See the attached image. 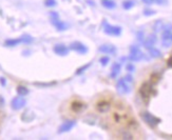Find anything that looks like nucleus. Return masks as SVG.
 Wrapping results in <instances>:
<instances>
[{"mask_svg": "<svg viewBox=\"0 0 172 140\" xmlns=\"http://www.w3.org/2000/svg\"><path fill=\"white\" fill-rule=\"evenodd\" d=\"M45 7H56L57 1H56V0H45Z\"/></svg>", "mask_w": 172, "mask_h": 140, "instance_id": "nucleus-23", "label": "nucleus"}, {"mask_svg": "<svg viewBox=\"0 0 172 140\" xmlns=\"http://www.w3.org/2000/svg\"><path fill=\"white\" fill-rule=\"evenodd\" d=\"M112 119L115 123H121L126 119V115L121 112H114L112 115Z\"/></svg>", "mask_w": 172, "mask_h": 140, "instance_id": "nucleus-17", "label": "nucleus"}, {"mask_svg": "<svg viewBox=\"0 0 172 140\" xmlns=\"http://www.w3.org/2000/svg\"><path fill=\"white\" fill-rule=\"evenodd\" d=\"M0 84L2 86H5V84H7V80H5V77H0Z\"/></svg>", "mask_w": 172, "mask_h": 140, "instance_id": "nucleus-28", "label": "nucleus"}, {"mask_svg": "<svg viewBox=\"0 0 172 140\" xmlns=\"http://www.w3.org/2000/svg\"><path fill=\"white\" fill-rule=\"evenodd\" d=\"M110 61L109 57L105 56V57H101L100 59H99V62H100V64L103 65V67H106V65L108 64V62Z\"/></svg>", "mask_w": 172, "mask_h": 140, "instance_id": "nucleus-25", "label": "nucleus"}, {"mask_svg": "<svg viewBox=\"0 0 172 140\" xmlns=\"http://www.w3.org/2000/svg\"><path fill=\"white\" fill-rule=\"evenodd\" d=\"M134 4H135V1H134V0H125L123 2V7L125 10H130L134 7Z\"/></svg>", "mask_w": 172, "mask_h": 140, "instance_id": "nucleus-21", "label": "nucleus"}, {"mask_svg": "<svg viewBox=\"0 0 172 140\" xmlns=\"http://www.w3.org/2000/svg\"><path fill=\"white\" fill-rule=\"evenodd\" d=\"M161 44L164 48H170L172 45V25L168 24L164 28L161 34Z\"/></svg>", "mask_w": 172, "mask_h": 140, "instance_id": "nucleus-2", "label": "nucleus"}, {"mask_svg": "<svg viewBox=\"0 0 172 140\" xmlns=\"http://www.w3.org/2000/svg\"><path fill=\"white\" fill-rule=\"evenodd\" d=\"M132 83H133V77L131 75H127L121 79H119L116 84V90L118 94H121V95L129 94L132 90Z\"/></svg>", "mask_w": 172, "mask_h": 140, "instance_id": "nucleus-1", "label": "nucleus"}, {"mask_svg": "<svg viewBox=\"0 0 172 140\" xmlns=\"http://www.w3.org/2000/svg\"><path fill=\"white\" fill-rule=\"evenodd\" d=\"M53 51L55 54H57L58 56H67L69 54V49L63 43H58V44H55L53 48Z\"/></svg>", "mask_w": 172, "mask_h": 140, "instance_id": "nucleus-13", "label": "nucleus"}, {"mask_svg": "<svg viewBox=\"0 0 172 140\" xmlns=\"http://www.w3.org/2000/svg\"><path fill=\"white\" fill-rule=\"evenodd\" d=\"M149 52H150V55L152 57H154V58H156V57H159L161 56V52H159L158 50H156L155 48H151L150 50H149Z\"/></svg>", "mask_w": 172, "mask_h": 140, "instance_id": "nucleus-22", "label": "nucleus"}, {"mask_svg": "<svg viewBox=\"0 0 172 140\" xmlns=\"http://www.w3.org/2000/svg\"><path fill=\"white\" fill-rule=\"evenodd\" d=\"M87 109V104L84 102L80 101V100H73L70 103V110L73 112L74 114H80Z\"/></svg>", "mask_w": 172, "mask_h": 140, "instance_id": "nucleus-7", "label": "nucleus"}, {"mask_svg": "<svg viewBox=\"0 0 172 140\" xmlns=\"http://www.w3.org/2000/svg\"><path fill=\"white\" fill-rule=\"evenodd\" d=\"M87 2H88L89 4H91V5H94V2H93L92 0H87Z\"/></svg>", "mask_w": 172, "mask_h": 140, "instance_id": "nucleus-34", "label": "nucleus"}, {"mask_svg": "<svg viewBox=\"0 0 172 140\" xmlns=\"http://www.w3.org/2000/svg\"><path fill=\"white\" fill-rule=\"evenodd\" d=\"M154 1H156V3H158V4H166L167 3V0H154Z\"/></svg>", "mask_w": 172, "mask_h": 140, "instance_id": "nucleus-32", "label": "nucleus"}, {"mask_svg": "<svg viewBox=\"0 0 172 140\" xmlns=\"http://www.w3.org/2000/svg\"><path fill=\"white\" fill-rule=\"evenodd\" d=\"M50 16H51V23L55 26L56 30L59 31V32H63V31L67 30V24L59 19L58 14L56 13V12H51Z\"/></svg>", "mask_w": 172, "mask_h": 140, "instance_id": "nucleus-3", "label": "nucleus"}, {"mask_svg": "<svg viewBox=\"0 0 172 140\" xmlns=\"http://www.w3.org/2000/svg\"><path fill=\"white\" fill-rule=\"evenodd\" d=\"M17 94L19 96H26L29 94V90H28V88H26V86H23V85H19V86H17Z\"/></svg>", "mask_w": 172, "mask_h": 140, "instance_id": "nucleus-20", "label": "nucleus"}, {"mask_svg": "<svg viewBox=\"0 0 172 140\" xmlns=\"http://www.w3.org/2000/svg\"><path fill=\"white\" fill-rule=\"evenodd\" d=\"M134 69H135V67H134V65H133V64H131V63L127 65V71H129V72H133V71H134Z\"/></svg>", "mask_w": 172, "mask_h": 140, "instance_id": "nucleus-29", "label": "nucleus"}, {"mask_svg": "<svg viewBox=\"0 0 172 140\" xmlns=\"http://www.w3.org/2000/svg\"><path fill=\"white\" fill-rule=\"evenodd\" d=\"M33 41V38L29 35H24V36H21L20 38L17 39H9L5 42V46H16L19 43H31Z\"/></svg>", "mask_w": 172, "mask_h": 140, "instance_id": "nucleus-4", "label": "nucleus"}, {"mask_svg": "<svg viewBox=\"0 0 172 140\" xmlns=\"http://www.w3.org/2000/svg\"><path fill=\"white\" fill-rule=\"evenodd\" d=\"M142 118H143V120L147 123V124L150 125V127H156V125L161 122V119L157 118V117H155L154 115H152L151 113H149V112H144V113H143Z\"/></svg>", "mask_w": 172, "mask_h": 140, "instance_id": "nucleus-5", "label": "nucleus"}, {"mask_svg": "<svg viewBox=\"0 0 172 140\" xmlns=\"http://www.w3.org/2000/svg\"><path fill=\"white\" fill-rule=\"evenodd\" d=\"M70 49L74 52L78 53V54H86L88 52V48H87L86 45L84 43L79 42V41H74V42L71 43L70 45Z\"/></svg>", "mask_w": 172, "mask_h": 140, "instance_id": "nucleus-11", "label": "nucleus"}, {"mask_svg": "<svg viewBox=\"0 0 172 140\" xmlns=\"http://www.w3.org/2000/svg\"><path fill=\"white\" fill-rule=\"evenodd\" d=\"M76 122L74 120H67L63 123V124L59 127L58 129V133L59 134H63V133H66V132H69L75 127Z\"/></svg>", "mask_w": 172, "mask_h": 140, "instance_id": "nucleus-14", "label": "nucleus"}, {"mask_svg": "<svg viewBox=\"0 0 172 140\" xmlns=\"http://www.w3.org/2000/svg\"><path fill=\"white\" fill-rule=\"evenodd\" d=\"M5 98H3L2 96L0 95V108H2V106H5Z\"/></svg>", "mask_w": 172, "mask_h": 140, "instance_id": "nucleus-30", "label": "nucleus"}, {"mask_svg": "<svg viewBox=\"0 0 172 140\" xmlns=\"http://www.w3.org/2000/svg\"><path fill=\"white\" fill-rule=\"evenodd\" d=\"M95 108L101 114H105V113H108L110 110H111V102L108 101L106 99H101L99 101L96 102L95 104Z\"/></svg>", "mask_w": 172, "mask_h": 140, "instance_id": "nucleus-10", "label": "nucleus"}, {"mask_svg": "<svg viewBox=\"0 0 172 140\" xmlns=\"http://www.w3.org/2000/svg\"><path fill=\"white\" fill-rule=\"evenodd\" d=\"M153 14H155V12L152 11V10H145L144 12V15L146 16H150V15H153Z\"/></svg>", "mask_w": 172, "mask_h": 140, "instance_id": "nucleus-26", "label": "nucleus"}, {"mask_svg": "<svg viewBox=\"0 0 172 140\" xmlns=\"http://www.w3.org/2000/svg\"><path fill=\"white\" fill-rule=\"evenodd\" d=\"M26 99H24L22 96H18V97H15L13 100H12L11 106H12L13 110L19 111V110H21L24 106H26Z\"/></svg>", "mask_w": 172, "mask_h": 140, "instance_id": "nucleus-12", "label": "nucleus"}, {"mask_svg": "<svg viewBox=\"0 0 172 140\" xmlns=\"http://www.w3.org/2000/svg\"><path fill=\"white\" fill-rule=\"evenodd\" d=\"M121 65L119 63H114L112 65V69H111V77L112 78H116L118 76V74L121 73Z\"/></svg>", "mask_w": 172, "mask_h": 140, "instance_id": "nucleus-18", "label": "nucleus"}, {"mask_svg": "<svg viewBox=\"0 0 172 140\" xmlns=\"http://www.w3.org/2000/svg\"><path fill=\"white\" fill-rule=\"evenodd\" d=\"M103 32L110 36H119L121 34V28L117 25H111L109 23H103Z\"/></svg>", "mask_w": 172, "mask_h": 140, "instance_id": "nucleus-6", "label": "nucleus"}, {"mask_svg": "<svg viewBox=\"0 0 172 140\" xmlns=\"http://www.w3.org/2000/svg\"><path fill=\"white\" fill-rule=\"evenodd\" d=\"M142 1L144 3H146V4H149V5L152 4V3L154 2V0H142Z\"/></svg>", "mask_w": 172, "mask_h": 140, "instance_id": "nucleus-31", "label": "nucleus"}, {"mask_svg": "<svg viewBox=\"0 0 172 140\" xmlns=\"http://www.w3.org/2000/svg\"><path fill=\"white\" fill-rule=\"evenodd\" d=\"M98 51L103 54H114L116 52V48L112 44H103L99 46Z\"/></svg>", "mask_w": 172, "mask_h": 140, "instance_id": "nucleus-15", "label": "nucleus"}, {"mask_svg": "<svg viewBox=\"0 0 172 140\" xmlns=\"http://www.w3.org/2000/svg\"><path fill=\"white\" fill-rule=\"evenodd\" d=\"M151 92H152V86H151V84L149 82H145L140 88V94L145 101L149 100V98L151 96Z\"/></svg>", "mask_w": 172, "mask_h": 140, "instance_id": "nucleus-9", "label": "nucleus"}, {"mask_svg": "<svg viewBox=\"0 0 172 140\" xmlns=\"http://www.w3.org/2000/svg\"><path fill=\"white\" fill-rule=\"evenodd\" d=\"M167 64H168V67H171V69H172V56L170 57L169 59H168V61H167Z\"/></svg>", "mask_w": 172, "mask_h": 140, "instance_id": "nucleus-33", "label": "nucleus"}, {"mask_svg": "<svg viewBox=\"0 0 172 140\" xmlns=\"http://www.w3.org/2000/svg\"><path fill=\"white\" fill-rule=\"evenodd\" d=\"M91 65V62L90 63H88V64H86V65H84V67H79V69L76 71V75H80V74H82L84 71H86L87 69H88L89 67Z\"/></svg>", "mask_w": 172, "mask_h": 140, "instance_id": "nucleus-24", "label": "nucleus"}, {"mask_svg": "<svg viewBox=\"0 0 172 140\" xmlns=\"http://www.w3.org/2000/svg\"><path fill=\"white\" fill-rule=\"evenodd\" d=\"M101 4H103V7L109 9V10H112L116 7V3L114 2V1H112V0H103V1H101Z\"/></svg>", "mask_w": 172, "mask_h": 140, "instance_id": "nucleus-19", "label": "nucleus"}, {"mask_svg": "<svg viewBox=\"0 0 172 140\" xmlns=\"http://www.w3.org/2000/svg\"><path fill=\"white\" fill-rule=\"evenodd\" d=\"M155 42H156V36H155V35H150V36L144 41L145 48L148 49V50H150L151 48H154Z\"/></svg>", "mask_w": 172, "mask_h": 140, "instance_id": "nucleus-16", "label": "nucleus"}, {"mask_svg": "<svg viewBox=\"0 0 172 140\" xmlns=\"http://www.w3.org/2000/svg\"><path fill=\"white\" fill-rule=\"evenodd\" d=\"M143 36H144L143 32H140V33L137 34V39H138L140 41H142V42H144V37H143Z\"/></svg>", "mask_w": 172, "mask_h": 140, "instance_id": "nucleus-27", "label": "nucleus"}, {"mask_svg": "<svg viewBox=\"0 0 172 140\" xmlns=\"http://www.w3.org/2000/svg\"><path fill=\"white\" fill-rule=\"evenodd\" d=\"M144 58V54L140 51V49L136 45H132L130 49V54H129V59L131 61H140Z\"/></svg>", "mask_w": 172, "mask_h": 140, "instance_id": "nucleus-8", "label": "nucleus"}]
</instances>
